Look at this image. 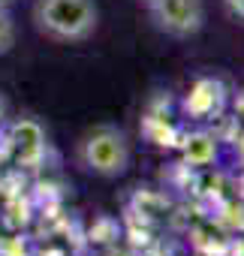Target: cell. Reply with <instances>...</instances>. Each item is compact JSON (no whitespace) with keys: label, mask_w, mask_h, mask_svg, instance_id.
<instances>
[{"label":"cell","mask_w":244,"mask_h":256,"mask_svg":"<svg viewBox=\"0 0 244 256\" xmlns=\"http://www.w3.org/2000/svg\"><path fill=\"white\" fill-rule=\"evenodd\" d=\"M30 24L48 42L78 46L96 34L100 6L96 0H34Z\"/></svg>","instance_id":"6da1fadb"},{"label":"cell","mask_w":244,"mask_h":256,"mask_svg":"<svg viewBox=\"0 0 244 256\" xmlns=\"http://www.w3.org/2000/svg\"><path fill=\"white\" fill-rule=\"evenodd\" d=\"M72 160L84 175L120 178L133 163V148L118 124H94L76 139Z\"/></svg>","instance_id":"7a4b0ae2"},{"label":"cell","mask_w":244,"mask_h":256,"mask_svg":"<svg viewBox=\"0 0 244 256\" xmlns=\"http://www.w3.org/2000/svg\"><path fill=\"white\" fill-rule=\"evenodd\" d=\"M4 126H6V136H10V145H12V163L22 172L42 169L46 166V157L52 151L46 124L40 118H34V114H24V118L4 120Z\"/></svg>","instance_id":"3957f363"},{"label":"cell","mask_w":244,"mask_h":256,"mask_svg":"<svg viewBox=\"0 0 244 256\" xmlns=\"http://www.w3.org/2000/svg\"><path fill=\"white\" fill-rule=\"evenodd\" d=\"M151 24L169 40H190L205 28V0H151Z\"/></svg>","instance_id":"277c9868"},{"label":"cell","mask_w":244,"mask_h":256,"mask_svg":"<svg viewBox=\"0 0 244 256\" xmlns=\"http://www.w3.org/2000/svg\"><path fill=\"white\" fill-rule=\"evenodd\" d=\"M220 100H223L220 82H214V78H199V82L190 88V94H187V100H184V108H187L193 118H208L211 112H217Z\"/></svg>","instance_id":"5b68a950"},{"label":"cell","mask_w":244,"mask_h":256,"mask_svg":"<svg viewBox=\"0 0 244 256\" xmlns=\"http://www.w3.org/2000/svg\"><path fill=\"white\" fill-rule=\"evenodd\" d=\"M181 154L190 166H211L217 160V139L208 130H193L181 139Z\"/></svg>","instance_id":"8992f818"},{"label":"cell","mask_w":244,"mask_h":256,"mask_svg":"<svg viewBox=\"0 0 244 256\" xmlns=\"http://www.w3.org/2000/svg\"><path fill=\"white\" fill-rule=\"evenodd\" d=\"M16 36H18V30H16V18H12L10 6H0V58L12 52Z\"/></svg>","instance_id":"52a82bcc"},{"label":"cell","mask_w":244,"mask_h":256,"mask_svg":"<svg viewBox=\"0 0 244 256\" xmlns=\"http://www.w3.org/2000/svg\"><path fill=\"white\" fill-rule=\"evenodd\" d=\"M4 163H12V145H10V136H6V126L0 124V166Z\"/></svg>","instance_id":"ba28073f"},{"label":"cell","mask_w":244,"mask_h":256,"mask_svg":"<svg viewBox=\"0 0 244 256\" xmlns=\"http://www.w3.org/2000/svg\"><path fill=\"white\" fill-rule=\"evenodd\" d=\"M223 6H226V12H229L232 18L244 22V0H223Z\"/></svg>","instance_id":"9c48e42d"},{"label":"cell","mask_w":244,"mask_h":256,"mask_svg":"<svg viewBox=\"0 0 244 256\" xmlns=\"http://www.w3.org/2000/svg\"><path fill=\"white\" fill-rule=\"evenodd\" d=\"M6 108H10V106H6V100H4V94H0V124H4V118H6Z\"/></svg>","instance_id":"30bf717a"},{"label":"cell","mask_w":244,"mask_h":256,"mask_svg":"<svg viewBox=\"0 0 244 256\" xmlns=\"http://www.w3.org/2000/svg\"><path fill=\"white\" fill-rule=\"evenodd\" d=\"M16 4V0H0V6H12Z\"/></svg>","instance_id":"8fae6325"},{"label":"cell","mask_w":244,"mask_h":256,"mask_svg":"<svg viewBox=\"0 0 244 256\" xmlns=\"http://www.w3.org/2000/svg\"><path fill=\"white\" fill-rule=\"evenodd\" d=\"M136 4H142V6H148V4H151V0H136Z\"/></svg>","instance_id":"7c38bea8"}]
</instances>
